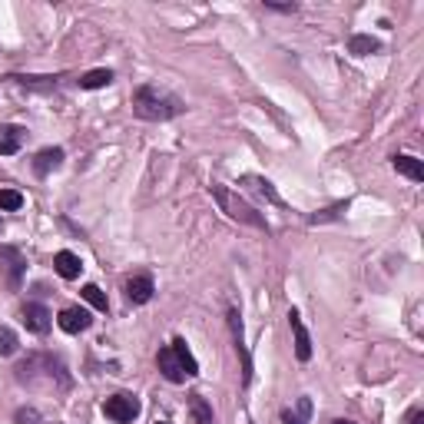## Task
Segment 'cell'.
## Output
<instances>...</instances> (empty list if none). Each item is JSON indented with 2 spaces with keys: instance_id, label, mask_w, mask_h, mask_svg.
Listing matches in <instances>:
<instances>
[{
  "instance_id": "27",
  "label": "cell",
  "mask_w": 424,
  "mask_h": 424,
  "mask_svg": "<svg viewBox=\"0 0 424 424\" xmlns=\"http://www.w3.org/2000/svg\"><path fill=\"white\" fill-rule=\"evenodd\" d=\"M408 424H424V411L421 408L411 411V414H408Z\"/></svg>"
},
{
  "instance_id": "20",
  "label": "cell",
  "mask_w": 424,
  "mask_h": 424,
  "mask_svg": "<svg viewBox=\"0 0 424 424\" xmlns=\"http://www.w3.org/2000/svg\"><path fill=\"white\" fill-rule=\"evenodd\" d=\"M189 411H193L196 424H212V408L202 394H193V398H189Z\"/></svg>"
},
{
  "instance_id": "25",
  "label": "cell",
  "mask_w": 424,
  "mask_h": 424,
  "mask_svg": "<svg viewBox=\"0 0 424 424\" xmlns=\"http://www.w3.org/2000/svg\"><path fill=\"white\" fill-rule=\"evenodd\" d=\"M17 424H40V418H37L33 408H20L17 411Z\"/></svg>"
},
{
  "instance_id": "24",
  "label": "cell",
  "mask_w": 424,
  "mask_h": 424,
  "mask_svg": "<svg viewBox=\"0 0 424 424\" xmlns=\"http://www.w3.org/2000/svg\"><path fill=\"white\" fill-rule=\"evenodd\" d=\"M17 351V335L10 328H0V355H14Z\"/></svg>"
},
{
  "instance_id": "12",
  "label": "cell",
  "mask_w": 424,
  "mask_h": 424,
  "mask_svg": "<svg viewBox=\"0 0 424 424\" xmlns=\"http://www.w3.org/2000/svg\"><path fill=\"white\" fill-rule=\"evenodd\" d=\"M60 163H63V150H60V146L40 150V152H37V159H33V173H37V176H46L50 169H57Z\"/></svg>"
},
{
  "instance_id": "11",
  "label": "cell",
  "mask_w": 424,
  "mask_h": 424,
  "mask_svg": "<svg viewBox=\"0 0 424 424\" xmlns=\"http://www.w3.org/2000/svg\"><path fill=\"white\" fill-rule=\"evenodd\" d=\"M152 292H156V285H152L150 275H133V279L126 282V299L133 305H146L152 299Z\"/></svg>"
},
{
  "instance_id": "1",
  "label": "cell",
  "mask_w": 424,
  "mask_h": 424,
  "mask_svg": "<svg viewBox=\"0 0 424 424\" xmlns=\"http://www.w3.org/2000/svg\"><path fill=\"white\" fill-rule=\"evenodd\" d=\"M186 103H182L179 96H173V93L159 90V87H139L136 96H133V113H136L139 120H150V123H163V120H173V116H179Z\"/></svg>"
},
{
  "instance_id": "7",
  "label": "cell",
  "mask_w": 424,
  "mask_h": 424,
  "mask_svg": "<svg viewBox=\"0 0 424 424\" xmlns=\"http://www.w3.org/2000/svg\"><path fill=\"white\" fill-rule=\"evenodd\" d=\"M90 312H87V308H63L60 312V318H57V325H60L63 332L67 335H80V332H87V328H90Z\"/></svg>"
},
{
  "instance_id": "10",
  "label": "cell",
  "mask_w": 424,
  "mask_h": 424,
  "mask_svg": "<svg viewBox=\"0 0 424 424\" xmlns=\"http://www.w3.org/2000/svg\"><path fill=\"white\" fill-rule=\"evenodd\" d=\"M156 362H159V371L166 375V381H173V385H179V381H186V368H182V362L176 358V351L169 348H159V355H156Z\"/></svg>"
},
{
  "instance_id": "23",
  "label": "cell",
  "mask_w": 424,
  "mask_h": 424,
  "mask_svg": "<svg viewBox=\"0 0 424 424\" xmlns=\"http://www.w3.org/2000/svg\"><path fill=\"white\" fill-rule=\"evenodd\" d=\"M24 206V196L17 189H0V209L3 212H17Z\"/></svg>"
},
{
  "instance_id": "16",
  "label": "cell",
  "mask_w": 424,
  "mask_h": 424,
  "mask_svg": "<svg viewBox=\"0 0 424 424\" xmlns=\"http://www.w3.org/2000/svg\"><path fill=\"white\" fill-rule=\"evenodd\" d=\"M381 44L375 40V37H368V33H355L348 40V53H355V57H371V53H378Z\"/></svg>"
},
{
  "instance_id": "3",
  "label": "cell",
  "mask_w": 424,
  "mask_h": 424,
  "mask_svg": "<svg viewBox=\"0 0 424 424\" xmlns=\"http://www.w3.org/2000/svg\"><path fill=\"white\" fill-rule=\"evenodd\" d=\"M103 411H106V418H109V421L126 424V421H133V418L139 414V401L133 398V394H113V398H106Z\"/></svg>"
},
{
  "instance_id": "19",
  "label": "cell",
  "mask_w": 424,
  "mask_h": 424,
  "mask_svg": "<svg viewBox=\"0 0 424 424\" xmlns=\"http://www.w3.org/2000/svg\"><path fill=\"white\" fill-rule=\"evenodd\" d=\"M20 139H24V133H20L17 126H3V130H0V152H3V156H14V152L20 150Z\"/></svg>"
},
{
  "instance_id": "8",
  "label": "cell",
  "mask_w": 424,
  "mask_h": 424,
  "mask_svg": "<svg viewBox=\"0 0 424 424\" xmlns=\"http://www.w3.org/2000/svg\"><path fill=\"white\" fill-rule=\"evenodd\" d=\"M20 315H24V325H27L33 335H46V332H50V312H46L40 302H27Z\"/></svg>"
},
{
  "instance_id": "2",
  "label": "cell",
  "mask_w": 424,
  "mask_h": 424,
  "mask_svg": "<svg viewBox=\"0 0 424 424\" xmlns=\"http://www.w3.org/2000/svg\"><path fill=\"white\" fill-rule=\"evenodd\" d=\"M209 193H212V199L219 202V209L226 212L229 219H236V222H245V226H252V229H262V232H269V222L258 215L249 202H245L239 193H232L229 186H219V182H212L209 186Z\"/></svg>"
},
{
  "instance_id": "6",
  "label": "cell",
  "mask_w": 424,
  "mask_h": 424,
  "mask_svg": "<svg viewBox=\"0 0 424 424\" xmlns=\"http://www.w3.org/2000/svg\"><path fill=\"white\" fill-rule=\"evenodd\" d=\"M288 325H292V335H295V358L299 362H308L312 358V338H308V328L302 325V315L292 308L288 312Z\"/></svg>"
},
{
  "instance_id": "18",
  "label": "cell",
  "mask_w": 424,
  "mask_h": 424,
  "mask_svg": "<svg viewBox=\"0 0 424 424\" xmlns=\"http://www.w3.org/2000/svg\"><path fill=\"white\" fill-rule=\"evenodd\" d=\"M113 83V70H90V73L80 76V90H100Z\"/></svg>"
},
{
  "instance_id": "4",
  "label": "cell",
  "mask_w": 424,
  "mask_h": 424,
  "mask_svg": "<svg viewBox=\"0 0 424 424\" xmlns=\"http://www.w3.org/2000/svg\"><path fill=\"white\" fill-rule=\"evenodd\" d=\"M24 252L17 245H0V269L7 272V282L10 288H20V279H24Z\"/></svg>"
},
{
  "instance_id": "5",
  "label": "cell",
  "mask_w": 424,
  "mask_h": 424,
  "mask_svg": "<svg viewBox=\"0 0 424 424\" xmlns=\"http://www.w3.org/2000/svg\"><path fill=\"white\" fill-rule=\"evenodd\" d=\"M229 325H232V342H236V351H239V358H242V385L252 381V355L245 348V338H242V318L236 308H229Z\"/></svg>"
},
{
  "instance_id": "9",
  "label": "cell",
  "mask_w": 424,
  "mask_h": 424,
  "mask_svg": "<svg viewBox=\"0 0 424 424\" xmlns=\"http://www.w3.org/2000/svg\"><path fill=\"white\" fill-rule=\"evenodd\" d=\"M53 269H57V275H60V279L73 282V279H80V272H83V262H80V256H76V252L60 249V252L53 256Z\"/></svg>"
},
{
  "instance_id": "22",
  "label": "cell",
  "mask_w": 424,
  "mask_h": 424,
  "mask_svg": "<svg viewBox=\"0 0 424 424\" xmlns=\"http://www.w3.org/2000/svg\"><path fill=\"white\" fill-rule=\"evenodd\" d=\"M83 299H87L96 312H106V308H109V302H106V295L100 285H83Z\"/></svg>"
},
{
  "instance_id": "28",
  "label": "cell",
  "mask_w": 424,
  "mask_h": 424,
  "mask_svg": "<svg viewBox=\"0 0 424 424\" xmlns=\"http://www.w3.org/2000/svg\"><path fill=\"white\" fill-rule=\"evenodd\" d=\"M335 424H355V421H345V418H342V421H335Z\"/></svg>"
},
{
  "instance_id": "26",
  "label": "cell",
  "mask_w": 424,
  "mask_h": 424,
  "mask_svg": "<svg viewBox=\"0 0 424 424\" xmlns=\"http://www.w3.org/2000/svg\"><path fill=\"white\" fill-rule=\"evenodd\" d=\"M345 206H348V202H338L335 209H328V212H318V215H312V222H325V219H335V215H338V212L345 209Z\"/></svg>"
},
{
  "instance_id": "15",
  "label": "cell",
  "mask_w": 424,
  "mask_h": 424,
  "mask_svg": "<svg viewBox=\"0 0 424 424\" xmlns=\"http://www.w3.org/2000/svg\"><path fill=\"white\" fill-rule=\"evenodd\" d=\"M245 186H252V189H256L258 196H265L269 202H272V206H279V209H285V199H282L279 193H275V186H272L269 179H262V176H245Z\"/></svg>"
},
{
  "instance_id": "14",
  "label": "cell",
  "mask_w": 424,
  "mask_h": 424,
  "mask_svg": "<svg viewBox=\"0 0 424 424\" xmlns=\"http://www.w3.org/2000/svg\"><path fill=\"white\" fill-rule=\"evenodd\" d=\"M391 166L401 173V176H408L411 182H421L424 179V163L421 159H414V156H394Z\"/></svg>"
},
{
  "instance_id": "17",
  "label": "cell",
  "mask_w": 424,
  "mask_h": 424,
  "mask_svg": "<svg viewBox=\"0 0 424 424\" xmlns=\"http://www.w3.org/2000/svg\"><path fill=\"white\" fill-rule=\"evenodd\" d=\"M169 348L176 351V358L182 362V368H186V378L199 375V364H196V358H193V351H189V345H186V338H173V345H169Z\"/></svg>"
},
{
  "instance_id": "13",
  "label": "cell",
  "mask_w": 424,
  "mask_h": 424,
  "mask_svg": "<svg viewBox=\"0 0 424 424\" xmlns=\"http://www.w3.org/2000/svg\"><path fill=\"white\" fill-rule=\"evenodd\" d=\"M312 421V398H299L295 408H285L282 411V424H308Z\"/></svg>"
},
{
  "instance_id": "21",
  "label": "cell",
  "mask_w": 424,
  "mask_h": 424,
  "mask_svg": "<svg viewBox=\"0 0 424 424\" xmlns=\"http://www.w3.org/2000/svg\"><path fill=\"white\" fill-rule=\"evenodd\" d=\"M7 80H14V83H20V87H40V90H50V87H57L60 76H17V73H10Z\"/></svg>"
}]
</instances>
